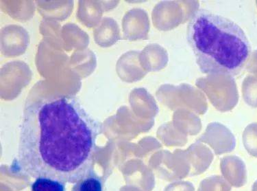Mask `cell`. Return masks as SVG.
<instances>
[{
	"label": "cell",
	"mask_w": 257,
	"mask_h": 191,
	"mask_svg": "<svg viewBox=\"0 0 257 191\" xmlns=\"http://www.w3.org/2000/svg\"><path fill=\"white\" fill-rule=\"evenodd\" d=\"M101 132L102 124L76 97L35 101L24 109L11 171L74 183L93 169Z\"/></svg>",
	"instance_id": "obj_1"
},
{
	"label": "cell",
	"mask_w": 257,
	"mask_h": 191,
	"mask_svg": "<svg viewBox=\"0 0 257 191\" xmlns=\"http://www.w3.org/2000/svg\"><path fill=\"white\" fill-rule=\"evenodd\" d=\"M187 34L199 68L204 74L237 75L250 57V45L240 26L211 11H196Z\"/></svg>",
	"instance_id": "obj_2"
},
{
	"label": "cell",
	"mask_w": 257,
	"mask_h": 191,
	"mask_svg": "<svg viewBox=\"0 0 257 191\" xmlns=\"http://www.w3.org/2000/svg\"><path fill=\"white\" fill-rule=\"evenodd\" d=\"M156 166L161 177L170 182L181 181L186 178L191 171L187 154L182 152L175 155L169 153H162L159 157Z\"/></svg>",
	"instance_id": "obj_3"
},
{
	"label": "cell",
	"mask_w": 257,
	"mask_h": 191,
	"mask_svg": "<svg viewBox=\"0 0 257 191\" xmlns=\"http://www.w3.org/2000/svg\"><path fill=\"white\" fill-rule=\"evenodd\" d=\"M221 173L230 186L240 188L247 182V170L245 163L236 156L222 159L220 163Z\"/></svg>",
	"instance_id": "obj_4"
},
{
	"label": "cell",
	"mask_w": 257,
	"mask_h": 191,
	"mask_svg": "<svg viewBox=\"0 0 257 191\" xmlns=\"http://www.w3.org/2000/svg\"><path fill=\"white\" fill-rule=\"evenodd\" d=\"M217 155L228 153L234 149L235 140L229 131L219 125H210L203 137Z\"/></svg>",
	"instance_id": "obj_5"
},
{
	"label": "cell",
	"mask_w": 257,
	"mask_h": 191,
	"mask_svg": "<svg viewBox=\"0 0 257 191\" xmlns=\"http://www.w3.org/2000/svg\"><path fill=\"white\" fill-rule=\"evenodd\" d=\"M191 167L190 177L204 173L211 165L213 156L211 151L201 145H194L187 154Z\"/></svg>",
	"instance_id": "obj_6"
},
{
	"label": "cell",
	"mask_w": 257,
	"mask_h": 191,
	"mask_svg": "<svg viewBox=\"0 0 257 191\" xmlns=\"http://www.w3.org/2000/svg\"><path fill=\"white\" fill-rule=\"evenodd\" d=\"M94 38L97 44L104 48L115 44L119 39V27L115 20L110 18L103 19L95 29Z\"/></svg>",
	"instance_id": "obj_7"
},
{
	"label": "cell",
	"mask_w": 257,
	"mask_h": 191,
	"mask_svg": "<svg viewBox=\"0 0 257 191\" xmlns=\"http://www.w3.org/2000/svg\"><path fill=\"white\" fill-rule=\"evenodd\" d=\"M73 184L71 191H106L104 179L93 169Z\"/></svg>",
	"instance_id": "obj_8"
},
{
	"label": "cell",
	"mask_w": 257,
	"mask_h": 191,
	"mask_svg": "<svg viewBox=\"0 0 257 191\" xmlns=\"http://www.w3.org/2000/svg\"><path fill=\"white\" fill-rule=\"evenodd\" d=\"M198 191H231V186L222 176L213 175L204 179Z\"/></svg>",
	"instance_id": "obj_9"
},
{
	"label": "cell",
	"mask_w": 257,
	"mask_h": 191,
	"mask_svg": "<svg viewBox=\"0 0 257 191\" xmlns=\"http://www.w3.org/2000/svg\"><path fill=\"white\" fill-rule=\"evenodd\" d=\"M31 190L67 191L66 183L47 177H39L32 183Z\"/></svg>",
	"instance_id": "obj_10"
},
{
	"label": "cell",
	"mask_w": 257,
	"mask_h": 191,
	"mask_svg": "<svg viewBox=\"0 0 257 191\" xmlns=\"http://www.w3.org/2000/svg\"><path fill=\"white\" fill-rule=\"evenodd\" d=\"M243 143L249 154L257 157V123L249 125L243 133Z\"/></svg>",
	"instance_id": "obj_11"
},
{
	"label": "cell",
	"mask_w": 257,
	"mask_h": 191,
	"mask_svg": "<svg viewBox=\"0 0 257 191\" xmlns=\"http://www.w3.org/2000/svg\"><path fill=\"white\" fill-rule=\"evenodd\" d=\"M245 97L251 106L257 107V78L251 77L245 83Z\"/></svg>",
	"instance_id": "obj_12"
},
{
	"label": "cell",
	"mask_w": 257,
	"mask_h": 191,
	"mask_svg": "<svg viewBox=\"0 0 257 191\" xmlns=\"http://www.w3.org/2000/svg\"><path fill=\"white\" fill-rule=\"evenodd\" d=\"M163 132V140L166 141L168 145H182L185 142V138L182 136H178L176 132H173L170 127H167Z\"/></svg>",
	"instance_id": "obj_13"
},
{
	"label": "cell",
	"mask_w": 257,
	"mask_h": 191,
	"mask_svg": "<svg viewBox=\"0 0 257 191\" xmlns=\"http://www.w3.org/2000/svg\"><path fill=\"white\" fill-rule=\"evenodd\" d=\"M164 191H196L192 183L187 181H174L168 185Z\"/></svg>",
	"instance_id": "obj_14"
},
{
	"label": "cell",
	"mask_w": 257,
	"mask_h": 191,
	"mask_svg": "<svg viewBox=\"0 0 257 191\" xmlns=\"http://www.w3.org/2000/svg\"><path fill=\"white\" fill-rule=\"evenodd\" d=\"M249 59H252L253 61V70L257 71V52H254L253 54L252 57H249Z\"/></svg>",
	"instance_id": "obj_15"
},
{
	"label": "cell",
	"mask_w": 257,
	"mask_h": 191,
	"mask_svg": "<svg viewBox=\"0 0 257 191\" xmlns=\"http://www.w3.org/2000/svg\"><path fill=\"white\" fill-rule=\"evenodd\" d=\"M252 191H257V180L253 183Z\"/></svg>",
	"instance_id": "obj_16"
}]
</instances>
